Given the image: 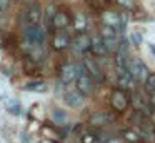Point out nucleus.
Instances as JSON below:
<instances>
[{
	"label": "nucleus",
	"instance_id": "obj_19",
	"mask_svg": "<svg viewBox=\"0 0 155 143\" xmlns=\"http://www.w3.org/2000/svg\"><path fill=\"white\" fill-rule=\"evenodd\" d=\"M45 53H47V47L35 45V47H30V50H28L27 55H28V58H30L34 63H40V62H44Z\"/></svg>",
	"mask_w": 155,
	"mask_h": 143
},
{
	"label": "nucleus",
	"instance_id": "obj_31",
	"mask_svg": "<svg viewBox=\"0 0 155 143\" xmlns=\"http://www.w3.org/2000/svg\"><path fill=\"white\" fill-rule=\"evenodd\" d=\"M148 48H150V52L155 55V45H153V43H150V45H148Z\"/></svg>",
	"mask_w": 155,
	"mask_h": 143
},
{
	"label": "nucleus",
	"instance_id": "obj_21",
	"mask_svg": "<svg viewBox=\"0 0 155 143\" xmlns=\"http://www.w3.org/2000/svg\"><path fill=\"white\" fill-rule=\"evenodd\" d=\"M52 120L57 125H65V122H67V113H64L62 110H54L52 112Z\"/></svg>",
	"mask_w": 155,
	"mask_h": 143
},
{
	"label": "nucleus",
	"instance_id": "obj_29",
	"mask_svg": "<svg viewBox=\"0 0 155 143\" xmlns=\"http://www.w3.org/2000/svg\"><path fill=\"white\" fill-rule=\"evenodd\" d=\"M148 102H150V105H155V88L148 92Z\"/></svg>",
	"mask_w": 155,
	"mask_h": 143
},
{
	"label": "nucleus",
	"instance_id": "obj_23",
	"mask_svg": "<svg viewBox=\"0 0 155 143\" xmlns=\"http://www.w3.org/2000/svg\"><path fill=\"white\" fill-rule=\"evenodd\" d=\"M130 42H132V45L140 47L142 43H143V35H142L140 32H132L130 33Z\"/></svg>",
	"mask_w": 155,
	"mask_h": 143
},
{
	"label": "nucleus",
	"instance_id": "obj_5",
	"mask_svg": "<svg viewBox=\"0 0 155 143\" xmlns=\"http://www.w3.org/2000/svg\"><path fill=\"white\" fill-rule=\"evenodd\" d=\"M65 90H64V102L67 103L68 106H72V108H80L82 105L85 103V95H82L80 92H78V88L74 85H64Z\"/></svg>",
	"mask_w": 155,
	"mask_h": 143
},
{
	"label": "nucleus",
	"instance_id": "obj_25",
	"mask_svg": "<svg viewBox=\"0 0 155 143\" xmlns=\"http://www.w3.org/2000/svg\"><path fill=\"white\" fill-rule=\"evenodd\" d=\"M143 86H145V90H147V93L155 88V73H148L147 80L143 82Z\"/></svg>",
	"mask_w": 155,
	"mask_h": 143
},
{
	"label": "nucleus",
	"instance_id": "obj_28",
	"mask_svg": "<svg viewBox=\"0 0 155 143\" xmlns=\"http://www.w3.org/2000/svg\"><path fill=\"white\" fill-rule=\"evenodd\" d=\"M104 143H125L124 138H117V136H110V138H104Z\"/></svg>",
	"mask_w": 155,
	"mask_h": 143
},
{
	"label": "nucleus",
	"instance_id": "obj_1",
	"mask_svg": "<svg viewBox=\"0 0 155 143\" xmlns=\"http://www.w3.org/2000/svg\"><path fill=\"white\" fill-rule=\"evenodd\" d=\"M22 35H24V43L20 47L24 48L25 53H28L30 47L35 45L47 47V32L42 25H24Z\"/></svg>",
	"mask_w": 155,
	"mask_h": 143
},
{
	"label": "nucleus",
	"instance_id": "obj_11",
	"mask_svg": "<svg viewBox=\"0 0 155 143\" xmlns=\"http://www.w3.org/2000/svg\"><path fill=\"white\" fill-rule=\"evenodd\" d=\"M60 83L62 85H70L77 80L78 72H77V63L74 62H67L60 67Z\"/></svg>",
	"mask_w": 155,
	"mask_h": 143
},
{
	"label": "nucleus",
	"instance_id": "obj_18",
	"mask_svg": "<svg viewBox=\"0 0 155 143\" xmlns=\"http://www.w3.org/2000/svg\"><path fill=\"white\" fill-rule=\"evenodd\" d=\"M72 25H74L75 33H78V32H87L88 22H87V17H85V13H82V12H77V13H75V15H74V20H72Z\"/></svg>",
	"mask_w": 155,
	"mask_h": 143
},
{
	"label": "nucleus",
	"instance_id": "obj_3",
	"mask_svg": "<svg viewBox=\"0 0 155 143\" xmlns=\"http://www.w3.org/2000/svg\"><path fill=\"white\" fill-rule=\"evenodd\" d=\"M82 63H84V67H85V72L95 80V83H102L105 80L104 68L98 65V62L95 60L94 55H87V53H85L84 58H82Z\"/></svg>",
	"mask_w": 155,
	"mask_h": 143
},
{
	"label": "nucleus",
	"instance_id": "obj_30",
	"mask_svg": "<svg viewBox=\"0 0 155 143\" xmlns=\"http://www.w3.org/2000/svg\"><path fill=\"white\" fill-rule=\"evenodd\" d=\"M8 5H10V0H0V12H2V10H5Z\"/></svg>",
	"mask_w": 155,
	"mask_h": 143
},
{
	"label": "nucleus",
	"instance_id": "obj_27",
	"mask_svg": "<svg viewBox=\"0 0 155 143\" xmlns=\"http://www.w3.org/2000/svg\"><path fill=\"white\" fill-rule=\"evenodd\" d=\"M8 112H10V113H14V115H20L22 108L17 105V103H14V105H10V106H8Z\"/></svg>",
	"mask_w": 155,
	"mask_h": 143
},
{
	"label": "nucleus",
	"instance_id": "obj_4",
	"mask_svg": "<svg viewBox=\"0 0 155 143\" xmlns=\"http://www.w3.org/2000/svg\"><path fill=\"white\" fill-rule=\"evenodd\" d=\"M128 72L132 73V76L135 78L137 83H143L147 80L148 73H150L147 65L142 62V58H137V57H130V60H128Z\"/></svg>",
	"mask_w": 155,
	"mask_h": 143
},
{
	"label": "nucleus",
	"instance_id": "obj_8",
	"mask_svg": "<svg viewBox=\"0 0 155 143\" xmlns=\"http://www.w3.org/2000/svg\"><path fill=\"white\" fill-rule=\"evenodd\" d=\"M75 86L78 88V92L82 93V95L85 96H90L92 93L95 92V86H97V83H95V80L92 78L90 75H88L87 72L80 73V75L77 76V80H75Z\"/></svg>",
	"mask_w": 155,
	"mask_h": 143
},
{
	"label": "nucleus",
	"instance_id": "obj_14",
	"mask_svg": "<svg viewBox=\"0 0 155 143\" xmlns=\"http://www.w3.org/2000/svg\"><path fill=\"white\" fill-rule=\"evenodd\" d=\"M130 103H132V106H134L137 112H140V113H143V115H148L150 113V110H148V105L147 103H150L148 100H145L143 98V95H142L140 92H138L137 88L135 90H132L130 92Z\"/></svg>",
	"mask_w": 155,
	"mask_h": 143
},
{
	"label": "nucleus",
	"instance_id": "obj_24",
	"mask_svg": "<svg viewBox=\"0 0 155 143\" xmlns=\"http://www.w3.org/2000/svg\"><path fill=\"white\" fill-rule=\"evenodd\" d=\"M25 90H35V92H45L47 86H45L44 82H34V83H28L25 86Z\"/></svg>",
	"mask_w": 155,
	"mask_h": 143
},
{
	"label": "nucleus",
	"instance_id": "obj_20",
	"mask_svg": "<svg viewBox=\"0 0 155 143\" xmlns=\"http://www.w3.org/2000/svg\"><path fill=\"white\" fill-rule=\"evenodd\" d=\"M122 138H124L125 143H140L142 136H140V133H138V132L127 128V130H124V132H122Z\"/></svg>",
	"mask_w": 155,
	"mask_h": 143
},
{
	"label": "nucleus",
	"instance_id": "obj_7",
	"mask_svg": "<svg viewBox=\"0 0 155 143\" xmlns=\"http://www.w3.org/2000/svg\"><path fill=\"white\" fill-rule=\"evenodd\" d=\"M128 103H130V96L127 95L125 90L115 88L114 92L110 93V105L117 113H124L125 110L128 108Z\"/></svg>",
	"mask_w": 155,
	"mask_h": 143
},
{
	"label": "nucleus",
	"instance_id": "obj_6",
	"mask_svg": "<svg viewBox=\"0 0 155 143\" xmlns=\"http://www.w3.org/2000/svg\"><path fill=\"white\" fill-rule=\"evenodd\" d=\"M70 48L74 50V53H78V55L84 57L90 50V33H87V32L75 33L70 42Z\"/></svg>",
	"mask_w": 155,
	"mask_h": 143
},
{
	"label": "nucleus",
	"instance_id": "obj_12",
	"mask_svg": "<svg viewBox=\"0 0 155 143\" xmlns=\"http://www.w3.org/2000/svg\"><path fill=\"white\" fill-rule=\"evenodd\" d=\"M70 42H72V38L67 30H55L54 32V37H52V47H54V50L62 52V50L70 48Z\"/></svg>",
	"mask_w": 155,
	"mask_h": 143
},
{
	"label": "nucleus",
	"instance_id": "obj_17",
	"mask_svg": "<svg viewBox=\"0 0 155 143\" xmlns=\"http://www.w3.org/2000/svg\"><path fill=\"white\" fill-rule=\"evenodd\" d=\"M135 78L132 76V73L128 72H124V73H118L117 75V88L120 90H125V92H132L135 90Z\"/></svg>",
	"mask_w": 155,
	"mask_h": 143
},
{
	"label": "nucleus",
	"instance_id": "obj_16",
	"mask_svg": "<svg viewBox=\"0 0 155 143\" xmlns=\"http://www.w3.org/2000/svg\"><path fill=\"white\" fill-rule=\"evenodd\" d=\"M72 17L68 15L65 10H58L57 13H55V17L52 18V27H54L55 30H67L68 27L72 25Z\"/></svg>",
	"mask_w": 155,
	"mask_h": 143
},
{
	"label": "nucleus",
	"instance_id": "obj_13",
	"mask_svg": "<svg viewBox=\"0 0 155 143\" xmlns=\"http://www.w3.org/2000/svg\"><path fill=\"white\" fill-rule=\"evenodd\" d=\"M115 120V115L110 112H94L90 116H88V125L92 126H105V125H110L112 122Z\"/></svg>",
	"mask_w": 155,
	"mask_h": 143
},
{
	"label": "nucleus",
	"instance_id": "obj_9",
	"mask_svg": "<svg viewBox=\"0 0 155 143\" xmlns=\"http://www.w3.org/2000/svg\"><path fill=\"white\" fill-rule=\"evenodd\" d=\"M25 23L24 25H40L42 18H44V12L38 2H34L28 5V8L25 10Z\"/></svg>",
	"mask_w": 155,
	"mask_h": 143
},
{
	"label": "nucleus",
	"instance_id": "obj_2",
	"mask_svg": "<svg viewBox=\"0 0 155 143\" xmlns=\"http://www.w3.org/2000/svg\"><path fill=\"white\" fill-rule=\"evenodd\" d=\"M98 33H100L102 38H104V43H105V47H107L108 53H115V52H117L118 45H120V40H122V37H120L122 33L118 32L117 28L108 27V25H104V23L100 25Z\"/></svg>",
	"mask_w": 155,
	"mask_h": 143
},
{
	"label": "nucleus",
	"instance_id": "obj_22",
	"mask_svg": "<svg viewBox=\"0 0 155 143\" xmlns=\"http://www.w3.org/2000/svg\"><path fill=\"white\" fill-rule=\"evenodd\" d=\"M80 143H97V135L90 132H84L80 135Z\"/></svg>",
	"mask_w": 155,
	"mask_h": 143
},
{
	"label": "nucleus",
	"instance_id": "obj_26",
	"mask_svg": "<svg viewBox=\"0 0 155 143\" xmlns=\"http://www.w3.org/2000/svg\"><path fill=\"white\" fill-rule=\"evenodd\" d=\"M115 2L120 7H124V8H132L134 7V0H115Z\"/></svg>",
	"mask_w": 155,
	"mask_h": 143
},
{
	"label": "nucleus",
	"instance_id": "obj_10",
	"mask_svg": "<svg viewBox=\"0 0 155 143\" xmlns=\"http://www.w3.org/2000/svg\"><path fill=\"white\" fill-rule=\"evenodd\" d=\"M90 53L97 58H102V57H107L108 55V50L104 43V38L98 32L90 33Z\"/></svg>",
	"mask_w": 155,
	"mask_h": 143
},
{
	"label": "nucleus",
	"instance_id": "obj_15",
	"mask_svg": "<svg viewBox=\"0 0 155 143\" xmlns=\"http://www.w3.org/2000/svg\"><path fill=\"white\" fill-rule=\"evenodd\" d=\"M100 22L104 25H108V27H114L117 28L118 32L122 33V27H120V13L114 12V10H104L100 13Z\"/></svg>",
	"mask_w": 155,
	"mask_h": 143
}]
</instances>
